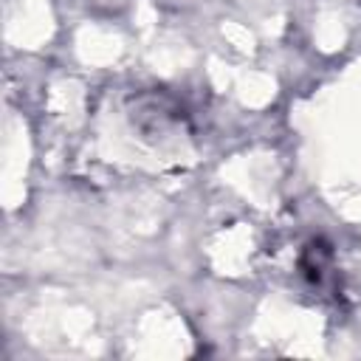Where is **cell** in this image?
I'll list each match as a JSON object with an SVG mask.
<instances>
[{
	"instance_id": "1",
	"label": "cell",
	"mask_w": 361,
	"mask_h": 361,
	"mask_svg": "<svg viewBox=\"0 0 361 361\" xmlns=\"http://www.w3.org/2000/svg\"><path fill=\"white\" fill-rule=\"evenodd\" d=\"M330 257H333L330 245H327L324 240H313V243H307V248H305L299 265H302V271H305V276H307L310 282H322Z\"/></svg>"
}]
</instances>
